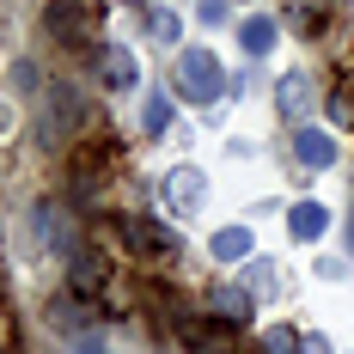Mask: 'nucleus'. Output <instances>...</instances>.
Here are the masks:
<instances>
[{
	"label": "nucleus",
	"mask_w": 354,
	"mask_h": 354,
	"mask_svg": "<svg viewBox=\"0 0 354 354\" xmlns=\"http://www.w3.org/2000/svg\"><path fill=\"white\" fill-rule=\"evenodd\" d=\"M43 31L55 37V43H92V31H98V6L49 0V6H43Z\"/></svg>",
	"instance_id": "obj_2"
},
{
	"label": "nucleus",
	"mask_w": 354,
	"mask_h": 354,
	"mask_svg": "<svg viewBox=\"0 0 354 354\" xmlns=\"http://www.w3.org/2000/svg\"><path fill=\"white\" fill-rule=\"evenodd\" d=\"M147 31H153V43H177L183 25H177V12H153V19H147Z\"/></svg>",
	"instance_id": "obj_16"
},
{
	"label": "nucleus",
	"mask_w": 354,
	"mask_h": 354,
	"mask_svg": "<svg viewBox=\"0 0 354 354\" xmlns=\"http://www.w3.org/2000/svg\"><path fill=\"white\" fill-rule=\"evenodd\" d=\"M165 202H171V214H196L208 202V177L196 171V165H171L165 171Z\"/></svg>",
	"instance_id": "obj_5"
},
{
	"label": "nucleus",
	"mask_w": 354,
	"mask_h": 354,
	"mask_svg": "<svg viewBox=\"0 0 354 354\" xmlns=\"http://www.w3.org/2000/svg\"><path fill=\"white\" fill-rule=\"evenodd\" d=\"M306 354H330V342L324 336H306Z\"/></svg>",
	"instance_id": "obj_21"
},
{
	"label": "nucleus",
	"mask_w": 354,
	"mask_h": 354,
	"mask_svg": "<svg viewBox=\"0 0 354 354\" xmlns=\"http://www.w3.org/2000/svg\"><path fill=\"white\" fill-rule=\"evenodd\" d=\"M31 226H37V239H43V250H55V257H73V250H80V232H73V220L55 208V202H37Z\"/></svg>",
	"instance_id": "obj_4"
},
{
	"label": "nucleus",
	"mask_w": 354,
	"mask_h": 354,
	"mask_svg": "<svg viewBox=\"0 0 354 354\" xmlns=\"http://www.w3.org/2000/svg\"><path fill=\"white\" fill-rule=\"evenodd\" d=\"M98 86H110V92H135L141 86V62L129 55V49H98Z\"/></svg>",
	"instance_id": "obj_7"
},
{
	"label": "nucleus",
	"mask_w": 354,
	"mask_h": 354,
	"mask_svg": "<svg viewBox=\"0 0 354 354\" xmlns=\"http://www.w3.org/2000/svg\"><path fill=\"white\" fill-rule=\"evenodd\" d=\"M208 250H214V263H250L257 257V239H250L245 226H220L208 239Z\"/></svg>",
	"instance_id": "obj_11"
},
{
	"label": "nucleus",
	"mask_w": 354,
	"mask_h": 354,
	"mask_svg": "<svg viewBox=\"0 0 354 354\" xmlns=\"http://www.w3.org/2000/svg\"><path fill=\"white\" fill-rule=\"evenodd\" d=\"M73 281H80V287L104 281V263H98V257H80V263H73Z\"/></svg>",
	"instance_id": "obj_17"
},
{
	"label": "nucleus",
	"mask_w": 354,
	"mask_h": 354,
	"mask_svg": "<svg viewBox=\"0 0 354 354\" xmlns=\"http://www.w3.org/2000/svg\"><path fill=\"white\" fill-rule=\"evenodd\" d=\"M116 232H122V245H135L141 257H171L177 239L165 232V226H153V220H141V214H122L116 220Z\"/></svg>",
	"instance_id": "obj_6"
},
{
	"label": "nucleus",
	"mask_w": 354,
	"mask_h": 354,
	"mask_svg": "<svg viewBox=\"0 0 354 354\" xmlns=\"http://www.w3.org/2000/svg\"><path fill=\"white\" fill-rule=\"evenodd\" d=\"M275 104H281V116H299V110H312V73H287L281 86H275Z\"/></svg>",
	"instance_id": "obj_12"
},
{
	"label": "nucleus",
	"mask_w": 354,
	"mask_h": 354,
	"mask_svg": "<svg viewBox=\"0 0 354 354\" xmlns=\"http://www.w3.org/2000/svg\"><path fill=\"white\" fill-rule=\"evenodd\" d=\"M171 92L189 98V104H220V92H226L220 55H214V49H183L177 68H171Z\"/></svg>",
	"instance_id": "obj_1"
},
{
	"label": "nucleus",
	"mask_w": 354,
	"mask_h": 354,
	"mask_svg": "<svg viewBox=\"0 0 354 354\" xmlns=\"http://www.w3.org/2000/svg\"><path fill=\"white\" fill-rule=\"evenodd\" d=\"M73 354H110L104 336H73Z\"/></svg>",
	"instance_id": "obj_18"
},
{
	"label": "nucleus",
	"mask_w": 354,
	"mask_h": 354,
	"mask_svg": "<svg viewBox=\"0 0 354 354\" xmlns=\"http://www.w3.org/2000/svg\"><path fill=\"white\" fill-rule=\"evenodd\" d=\"M141 129H147V135H165V129H171V98H165V92H147Z\"/></svg>",
	"instance_id": "obj_14"
},
{
	"label": "nucleus",
	"mask_w": 354,
	"mask_h": 354,
	"mask_svg": "<svg viewBox=\"0 0 354 354\" xmlns=\"http://www.w3.org/2000/svg\"><path fill=\"white\" fill-rule=\"evenodd\" d=\"M129 6H141V0H129Z\"/></svg>",
	"instance_id": "obj_22"
},
{
	"label": "nucleus",
	"mask_w": 354,
	"mask_h": 354,
	"mask_svg": "<svg viewBox=\"0 0 354 354\" xmlns=\"http://www.w3.org/2000/svg\"><path fill=\"white\" fill-rule=\"evenodd\" d=\"M263 354H306V342H299L293 330H269V336H263Z\"/></svg>",
	"instance_id": "obj_15"
},
{
	"label": "nucleus",
	"mask_w": 354,
	"mask_h": 354,
	"mask_svg": "<svg viewBox=\"0 0 354 354\" xmlns=\"http://www.w3.org/2000/svg\"><path fill=\"white\" fill-rule=\"evenodd\" d=\"M293 153H299L306 171H330V165H336V135H324V129H299V135H293Z\"/></svg>",
	"instance_id": "obj_9"
},
{
	"label": "nucleus",
	"mask_w": 354,
	"mask_h": 354,
	"mask_svg": "<svg viewBox=\"0 0 354 354\" xmlns=\"http://www.w3.org/2000/svg\"><path fill=\"white\" fill-rule=\"evenodd\" d=\"M196 12H202V25H220V19H226V0H202Z\"/></svg>",
	"instance_id": "obj_19"
},
{
	"label": "nucleus",
	"mask_w": 354,
	"mask_h": 354,
	"mask_svg": "<svg viewBox=\"0 0 354 354\" xmlns=\"http://www.w3.org/2000/svg\"><path fill=\"white\" fill-rule=\"evenodd\" d=\"M287 232H293L299 245H318L324 232H330V208H324V202H293V208H287Z\"/></svg>",
	"instance_id": "obj_8"
},
{
	"label": "nucleus",
	"mask_w": 354,
	"mask_h": 354,
	"mask_svg": "<svg viewBox=\"0 0 354 354\" xmlns=\"http://www.w3.org/2000/svg\"><path fill=\"white\" fill-rule=\"evenodd\" d=\"M80 122H86V92L68 86V80H55V86H49V122H37V129H43L49 141H62V135H73Z\"/></svg>",
	"instance_id": "obj_3"
},
{
	"label": "nucleus",
	"mask_w": 354,
	"mask_h": 354,
	"mask_svg": "<svg viewBox=\"0 0 354 354\" xmlns=\"http://www.w3.org/2000/svg\"><path fill=\"white\" fill-rule=\"evenodd\" d=\"M324 116H330V122H348L354 110H348V98H324Z\"/></svg>",
	"instance_id": "obj_20"
},
{
	"label": "nucleus",
	"mask_w": 354,
	"mask_h": 354,
	"mask_svg": "<svg viewBox=\"0 0 354 354\" xmlns=\"http://www.w3.org/2000/svg\"><path fill=\"white\" fill-rule=\"evenodd\" d=\"M214 318L220 324H250V293L245 287H220L214 293Z\"/></svg>",
	"instance_id": "obj_13"
},
{
	"label": "nucleus",
	"mask_w": 354,
	"mask_h": 354,
	"mask_svg": "<svg viewBox=\"0 0 354 354\" xmlns=\"http://www.w3.org/2000/svg\"><path fill=\"white\" fill-rule=\"evenodd\" d=\"M275 37H281V25H275L269 12L239 19V49H245V55H269V49H275Z\"/></svg>",
	"instance_id": "obj_10"
}]
</instances>
